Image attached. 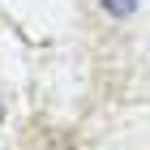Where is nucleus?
<instances>
[{
  "mask_svg": "<svg viewBox=\"0 0 150 150\" xmlns=\"http://www.w3.org/2000/svg\"><path fill=\"white\" fill-rule=\"evenodd\" d=\"M103 9L112 13V17H129V13L137 9V0H103Z\"/></svg>",
  "mask_w": 150,
  "mask_h": 150,
  "instance_id": "obj_1",
  "label": "nucleus"
},
{
  "mask_svg": "<svg viewBox=\"0 0 150 150\" xmlns=\"http://www.w3.org/2000/svg\"><path fill=\"white\" fill-rule=\"evenodd\" d=\"M0 120H4V103H0Z\"/></svg>",
  "mask_w": 150,
  "mask_h": 150,
  "instance_id": "obj_2",
  "label": "nucleus"
}]
</instances>
